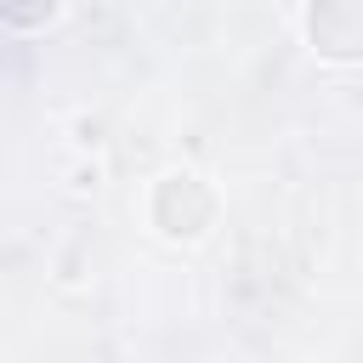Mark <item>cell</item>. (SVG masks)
Returning a JSON list of instances; mask_svg holds the SVG:
<instances>
[{
	"mask_svg": "<svg viewBox=\"0 0 363 363\" xmlns=\"http://www.w3.org/2000/svg\"><path fill=\"white\" fill-rule=\"evenodd\" d=\"M147 216H153V227H159L164 238H199V233L216 221V193H210L199 176L170 170V176H159V187H153V199H147Z\"/></svg>",
	"mask_w": 363,
	"mask_h": 363,
	"instance_id": "cell-1",
	"label": "cell"
},
{
	"mask_svg": "<svg viewBox=\"0 0 363 363\" xmlns=\"http://www.w3.org/2000/svg\"><path fill=\"white\" fill-rule=\"evenodd\" d=\"M306 40L329 62H363V0H312Z\"/></svg>",
	"mask_w": 363,
	"mask_h": 363,
	"instance_id": "cell-2",
	"label": "cell"
},
{
	"mask_svg": "<svg viewBox=\"0 0 363 363\" xmlns=\"http://www.w3.org/2000/svg\"><path fill=\"white\" fill-rule=\"evenodd\" d=\"M57 17V0H0V23L11 28H40Z\"/></svg>",
	"mask_w": 363,
	"mask_h": 363,
	"instance_id": "cell-3",
	"label": "cell"
}]
</instances>
